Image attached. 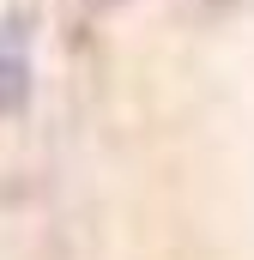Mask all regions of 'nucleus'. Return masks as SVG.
Wrapping results in <instances>:
<instances>
[{"label":"nucleus","mask_w":254,"mask_h":260,"mask_svg":"<svg viewBox=\"0 0 254 260\" xmlns=\"http://www.w3.org/2000/svg\"><path fill=\"white\" fill-rule=\"evenodd\" d=\"M24 97H30V18L12 12L0 24V109L12 115L24 109Z\"/></svg>","instance_id":"obj_1"}]
</instances>
